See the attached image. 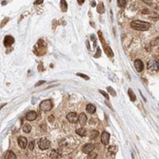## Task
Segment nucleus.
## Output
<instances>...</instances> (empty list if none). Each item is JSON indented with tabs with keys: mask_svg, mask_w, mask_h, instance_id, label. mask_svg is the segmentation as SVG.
<instances>
[{
	"mask_svg": "<svg viewBox=\"0 0 159 159\" xmlns=\"http://www.w3.org/2000/svg\"><path fill=\"white\" fill-rule=\"evenodd\" d=\"M87 121H88V118L85 113H83L82 112V113L79 114V116H78V122H79L80 125L85 126L86 125V123H87Z\"/></svg>",
	"mask_w": 159,
	"mask_h": 159,
	"instance_id": "nucleus-11",
	"label": "nucleus"
},
{
	"mask_svg": "<svg viewBox=\"0 0 159 159\" xmlns=\"http://www.w3.org/2000/svg\"><path fill=\"white\" fill-rule=\"evenodd\" d=\"M107 89H108V92H110V93H111L112 96H115V95H116V92H114V90H113L112 88H111V87H108Z\"/></svg>",
	"mask_w": 159,
	"mask_h": 159,
	"instance_id": "nucleus-25",
	"label": "nucleus"
},
{
	"mask_svg": "<svg viewBox=\"0 0 159 159\" xmlns=\"http://www.w3.org/2000/svg\"><path fill=\"white\" fill-rule=\"evenodd\" d=\"M116 151H117V147L116 146H110L108 148V152L111 154V155H114L116 153Z\"/></svg>",
	"mask_w": 159,
	"mask_h": 159,
	"instance_id": "nucleus-16",
	"label": "nucleus"
},
{
	"mask_svg": "<svg viewBox=\"0 0 159 159\" xmlns=\"http://www.w3.org/2000/svg\"><path fill=\"white\" fill-rule=\"evenodd\" d=\"M91 6H92V7H95V6H96V3L93 1V2H92V3H91Z\"/></svg>",
	"mask_w": 159,
	"mask_h": 159,
	"instance_id": "nucleus-35",
	"label": "nucleus"
},
{
	"mask_svg": "<svg viewBox=\"0 0 159 159\" xmlns=\"http://www.w3.org/2000/svg\"><path fill=\"white\" fill-rule=\"evenodd\" d=\"M36 118H37V113L34 111H29V112L26 114V119L29 121H34V120H35Z\"/></svg>",
	"mask_w": 159,
	"mask_h": 159,
	"instance_id": "nucleus-12",
	"label": "nucleus"
},
{
	"mask_svg": "<svg viewBox=\"0 0 159 159\" xmlns=\"http://www.w3.org/2000/svg\"><path fill=\"white\" fill-rule=\"evenodd\" d=\"M60 5H61V10H62V12H66V11H67L68 7H67V3H66L65 0H61V1H60Z\"/></svg>",
	"mask_w": 159,
	"mask_h": 159,
	"instance_id": "nucleus-21",
	"label": "nucleus"
},
{
	"mask_svg": "<svg viewBox=\"0 0 159 159\" xmlns=\"http://www.w3.org/2000/svg\"><path fill=\"white\" fill-rule=\"evenodd\" d=\"M15 43V38L11 35H7L4 38V46L5 47H10L13 44Z\"/></svg>",
	"mask_w": 159,
	"mask_h": 159,
	"instance_id": "nucleus-8",
	"label": "nucleus"
},
{
	"mask_svg": "<svg viewBox=\"0 0 159 159\" xmlns=\"http://www.w3.org/2000/svg\"><path fill=\"white\" fill-rule=\"evenodd\" d=\"M86 111H87L89 113H94L95 111H96V108H95V106L92 105V104H89V105H87V107H86Z\"/></svg>",
	"mask_w": 159,
	"mask_h": 159,
	"instance_id": "nucleus-15",
	"label": "nucleus"
},
{
	"mask_svg": "<svg viewBox=\"0 0 159 159\" xmlns=\"http://www.w3.org/2000/svg\"><path fill=\"white\" fill-rule=\"evenodd\" d=\"M96 156H97V153L96 152H90L89 153V156H88V158L89 159H92V158H96Z\"/></svg>",
	"mask_w": 159,
	"mask_h": 159,
	"instance_id": "nucleus-26",
	"label": "nucleus"
},
{
	"mask_svg": "<svg viewBox=\"0 0 159 159\" xmlns=\"http://www.w3.org/2000/svg\"><path fill=\"white\" fill-rule=\"evenodd\" d=\"M99 92H101L102 94H103V95H104V96L106 97V99H109V94H108V93H106V92H104V91H101V90H100V91H99Z\"/></svg>",
	"mask_w": 159,
	"mask_h": 159,
	"instance_id": "nucleus-29",
	"label": "nucleus"
},
{
	"mask_svg": "<svg viewBox=\"0 0 159 159\" xmlns=\"http://www.w3.org/2000/svg\"><path fill=\"white\" fill-rule=\"evenodd\" d=\"M92 40H93V41L95 42V40H96V39H95V37H94V35H92Z\"/></svg>",
	"mask_w": 159,
	"mask_h": 159,
	"instance_id": "nucleus-36",
	"label": "nucleus"
},
{
	"mask_svg": "<svg viewBox=\"0 0 159 159\" xmlns=\"http://www.w3.org/2000/svg\"><path fill=\"white\" fill-rule=\"evenodd\" d=\"M39 109L42 111H50L53 109V103L51 100H44L40 103Z\"/></svg>",
	"mask_w": 159,
	"mask_h": 159,
	"instance_id": "nucleus-2",
	"label": "nucleus"
},
{
	"mask_svg": "<svg viewBox=\"0 0 159 159\" xmlns=\"http://www.w3.org/2000/svg\"><path fill=\"white\" fill-rule=\"evenodd\" d=\"M28 148H29V149H31V150H33V149H34V140H32V141L29 143V147H28Z\"/></svg>",
	"mask_w": 159,
	"mask_h": 159,
	"instance_id": "nucleus-27",
	"label": "nucleus"
},
{
	"mask_svg": "<svg viewBox=\"0 0 159 159\" xmlns=\"http://www.w3.org/2000/svg\"><path fill=\"white\" fill-rule=\"evenodd\" d=\"M43 3V0H36L34 2V5H38V4H42Z\"/></svg>",
	"mask_w": 159,
	"mask_h": 159,
	"instance_id": "nucleus-30",
	"label": "nucleus"
},
{
	"mask_svg": "<svg viewBox=\"0 0 159 159\" xmlns=\"http://www.w3.org/2000/svg\"><path fill=\"white\" fill-rule=\"evenodd\" d=\"M151 25L148 23V22H144V21H140V20H133L130 22V27L134 30H138V31H147L150 28Z\"/></svg>",
	"mask_w": 159,
	"mask_h": 159,
	"instance_id": "nucleus-1",
	"label": "nucleus"
},
{
	"mask_svg": "<svg viewBox=\"0 0 159 159\" xmlns=\"http://www.w3.org/2000/svg\"><path fill=\"white\" fill-rule=\"evenodd\" d=\"M148 69L150 72H158L159 71V62L154 60V59H151L148 62Z\"/></svg>",
	"mask_w": 159,
	"mask_h": 159,
	"instance_id": "nucleus-3",
	"label": "nucleus"
},
{
	"mask_svg": "<svg viewBox=\"0 0 159 159\" xmlns=\"http://www.w3.org/2000/svg\"><path fill=\"white\" fill-rule=\"evenodd\" d=\"M31 130H32V127H31V125H29V124H25V125L23 126V131H24V132L29 133V132H31Z\"/></svg>",
	"mask_w": 159,
	"mask_h": 159,
	"instance_id": "nucleus-20",
	"label": "nucleus"
},
{
	"mask_svg": "<svg viewBox=\"0 0 159 159\" xmlns=\"http://www.w3.org/2000/svg\"><path fill=\"white\" fill-rule=\"evenodd\" d=\"M157 45H159V37H157V38H155L154 40H152L151 42H150V46H157Z\"/></svg>",
	"mask_w": 159,
	"mask_h": 159,
	"instance_id": "nucleus-24",
	"label": "nucleus"
},
{
	"mask_svg": "<svg viewBox=\"0 0 159 159\" xmlns=\"http://www.w3.org/2000/svg\"><path fill=\"white\" fill-rule=\"evenodd\" d=\"M109 141H110V134H109V132L103 131L101 134V142L104 145H108L109 144Z\"/></svg>",
	"mask_w": 159,
	"mask_h": 159,
	"instance_id": "nucleus-9",
	"label": "nucleus"
},
{
	"mask_svg": "<svg viewBox=\"0 0 159 159\" xmlns=\"http://www.w3.org/2000/svg\"><path fill=\"white\" fill-rule=\"evenodd\" d=\"M38 147L40 149H47L50 147V141L48 139H46V138H42V139L39 140L38 142Z\"/></svg>",
	"mask_w": 159,
	"mask_h": 159,
	"instance_id": "nucleus-4",
	"label": "nucleus"
},
{
	"mask_svg": "<svg viewBox=\"0 0 159 159\" xmlns=\"http://www.w3.org/2000/svg\"><path fill=\"white\" fill-rule=\"evenodd\" d=\"M134 68L138 72H141L144 70V64L140 59H137L134 61Z\"/></svg>",
	"mask_w": 159,
	"mask_h": 159,
	"instance_id": "nucleus-6",
	"label": "nucleus"
},
{
	"mask_svg": "<svg viewBox=\"0 0 159 159\" xmlns=\"http://www.w3.org/2000/svg\"><path fill=\"white\" fill-rule=\"evenodd\" d=\"M144 3H147V4H151L152 3V0H142Z\"/></svg>",
	"mask_w": 159,
	"mask_h": 159,
	"instance_id": "nucleus-31",
	"label": "nucleus"
},
{
	"mask_svg": "<svg viewBox=\"0 0 159 159\" xmlns=\"http://www.w3.org/2000/svg\"><path fill=\"white\" fill-rule=\"evenodd\" d=\"M44 81H41V82H38L37 84H36V86H38V85H41V84H43Z\"/></svg>",
	"mask_w": 159,
	"mask_h": 159,
	"instance_id": "nucleus-37",
	"label": "nucleus"
},
{
	"mask_svg": "<svg viewBox=\"0 0 159 159\" xmlns=\"http://www.w3.org/2000/svg\"><path fill=\"white\" fill-rule=\"evenodd\" d=\"M84 1H85V0H77V2H78L79 5H82L83 3H84Z\"/></svg>",
	"mask_w": 159,
	"mask_h": 159,
	"instance_id": "nucleus-33",
	"label": "nucleus"
},
{
	"mask_svg": "<svg viewBox=\"0 0 159 159\" xmlns=\"http://www.w3.org/2000/svg\"><path fill=\"white\" fill-rule=\"evenodd\" d=\"M117 4L120 8H124L126 5V0H117Z\"/></svg>",
	"mask_w": 159,
	"mask_h": 159,
	"instance_id": "nucleus-23",
	"label": "nucleus"
},
{
	"mask_svg": "<svg viewBox=\"0 0 159 159\" xmlns=\"http://www.w3.org/2000/svg\"><path fill=\"white\" fill-rule=\"evenodd\" d=\"M5 158H11V159H15L16 158V155H15L12 150H10V151H8L7 153H6L5 155Z\"/></svg>",
	"mask_w": 159,
	"mask_h": 159,
	"instance_id": "nucleus-19",
	"label": "nucleus"
},
{
	"mask_svg": "<svg viewBox=\"0 0 159 159\" xmlns=\"http://www.w3.org/2000/svg\"><path fill=\"white\" fill-rule=\"evenodd\" d=\"M78 76H81L82 78H84V79H87V80H89L90 79V77L87 76V75H85V74H83V73H76Z\"/></svg>",
	"mask_w": 159,
	"mask_h": 159,
	"instance_id": "nucleus-28",
	"label": "nucleus"
},
{
	"mask_svg": "<svg viewBox=\"0 0 159 159\" xmlns=\"http://www.w3.org/2000/svg\"><path fill=\"white\" fill-rule=\"evenodd\" d=\"M50 156L51 158H61V152L59 149H53Z\"/></svg>",
	"mask_w": 159,
	"mask_h": 159,
	"instance_id": "nucleus-13",
	"label": "nucleus"
},
{
	"mask_svg": "<svg viewBox=\"0 0 159 159\" xmlns=\"http://www.w3.org/2000/svg\"><path fill=\"white\" fill-rule=\"evenodd\" d=\"M93 149H94V146H93L92 144H86L82 148V151L84 152V153L89 154L90 152L93 151Z\"/></svg>",
	"mask_w": 159,
	"mask_h": 159,
	"instance_id": "nucleus-10",
	"label": "nucleus"
},
{
	"mask_svg": "<svg viewBox=\"0 0 159 159\" xmlns=\"http://www.w3.org/2000/svg\"><path fill=\"white\" fill-rule=\"evenodd\" d=\"M142 14H144V15H146V14H149V10H148V9H147V10L145 9V10L142 11Z\"/></svg>",
	"mask_w": 159,
	"mask_h": 159,
	"instance_id": "nucleus-32",
	"label": "nucleus"
},
{
	"mask_svg": "<svg viewBox=\"0 0 159 159\" xmlns=\"http://www.w3.org/2000/svg\"><path fill=\"white\" fill-rule=\"evenodd\" d=\"M98 135H99V132L97 131V130H91L90 131V137H91V139H95L96 137H98Z\"/></svg>",
	"mask_w": 159,
	"mask_h": 159,
	"instance_id": "nucleus-18",
	"label": "nucleus"
},
{
	"mask_svg": "<svg viewBox=\"0 0 159 159\" xmlns=\"http://www.w3.org/2000/svg\"><path fill=\"white\" fill-rule=\"evenodd\" d=\"M128 93H129V96H130V100H131V101H135L136 97H135V94L133 93V92L131 91V89H130V90L128 91Z\"/></svg>",
	"mask_w": 159,
	"mask_h": 159,
	"instance_id": "nucleus-22",
	"label": "nucleus"
},
{
	"mask_svg": "<svg viewBox=\"0 0 159 159\" xmlns=\"http://www.w3.org/2000/svg\"><path fill=\"white\" fill-rule=\"evenodd\" d=\"M97 12L99 13V14H104V12H105V7H104V4L100 2L98 6H97Z\"/></svg>",
	"mask_w": 159,
	"mask_h": 159,
	"instance_id": "nucleus-17",
	"label": "nucleus"
},
{
	"mask_svg": "<svg viewBox=\"0 0 159 159\" xmlns=\"http://www.w3.org/2000/svg\"><path fill=\"white\" fill-rule=\"evenodd\" d=\"M67 119L69 122H71V123H77L78 122V115L76 114V112H73V111H72V112H69L67 114Z\"/></svg>",
	"mask_w": 159,
	"mask_h": 159,
	"instance_id": "nucleus-5",
	"label": "nucleus"
},
{
	"mask_svg": "<svg viewBox=\"0 0 159 159\" xmlns=\"http://www.w3.org/2000/svg\"><path fill=\"white\" fill-rule=\"evenodd\" d=\"M17 142H18V145H19V147L21 149H25L28 146V140L24 136H20Z\"/></svg>",
	"mask_w": 159,
	"mask_h": 159,
	"instance_id": "nucleus-7",
	"label": "nucleus"
},
{
	"mask_svg": "<svg viewBox=\"0 0 159 159\" xmlns=\"http://www.w3.org/2000/svg\"><path fill=\"white\" fill-rule=\"evenodd\" d=\"M157 61H158V62H159V55H158V56H157Z\"/></svg>",
	"mask_w": 159,
	"mask_h": 159,
	"instance_id": "nucleus-38",
	"label": "nucleus"
},
{
	"mask_svg": "<svg viewBox=\"0 0 159 159\" xmlns=\"http://www.w3.org/2000/svg\"><path fill=\"white\" fill-rule=\"evenodd\" d=\"M8 20H9V18H6V19H5V21H4V23H2V24H1V27H3V26H4V25H5L6 23H7V22H8Z\"/></svg>",
	"mask_w": 159,
	"mask_h": 159,
	"instance_id": "nucleus-34",
	"label": "nucleus"
},
{
	"mask_svg": "<svg viewBox=\"0 0 159 159\" xmlns=\"http://www.w3.org/2000/svg\"><path fill=\"white\" fill-rule=\"evenodd\" d=\"M75 132L78 135H80V136H85L87 134V130L85 128H78V129L75 130Z\"/></svg>",
	"mask_w": 159,
	"mask_h": 159,
	"instance_id": "nucleus-14",
	"label": "nucleus"
}]
</instances>
